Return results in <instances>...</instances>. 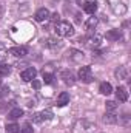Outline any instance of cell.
<instances>
[{
    "label": "cell",
    "instance_id": "4",
    "mask_svg": "<svg viewBox=\"0 0 131 133\" xmlns=\"http://www.w3.org/2000/svg\"><path fill=\"white\" fill-rule=\"evenodd\" d=\"M79 79L85 84H90L93 81V73H91V66H82L79 70Z\"/></svg>",
    "mask_w": 131,
    "mask_h": 133
},
{
    "label": "cell",
    "instance_id": "13",
    "mask_svg": "<svg viewBox=\"0 0 131 133\" xmlns=\"http://www.w3.org/2000/svg\"><path fill=\"white\" fill-rule=\"evenodd\" d=\"M105 36H106L108 40H113V42H114V40H119V39L122 37V31H120V30H110Z\"/></svg>",
    "mask_w": 131,
    "mask_h": 133
},
{
    "label": "cell",
    "instance_id": "11",
    "mask_svg": "<svg viewBox=\"0 0 131 133\" xmlns=\"http://www.w3.org/2000/svg\"><path fill=\"white\" fill-rule=\"evenodd\" d=\"M57 107H65L66 104H69V95L66 91H62L59 96H57Z\"/></svg>",
    "mask_w": 131,
    "mask_h": 133
},
{
    "label": "cell",
    "instance_id": "2",
    "mask_svg": "<svg viewBox=\"0 0 131 133\" xmlns=\"http://www.w3.org/2000/svg\"><path fill=\"white\" fill-rule=\"evenodd\" d=\"M56 33L60 37H71L74 34V28L69 22H59L56 23Z\"/></svg>",
    "mask_w": 131,
    "mask_h": 133
},
{
    "label": "cell",
    "instance_id": "7",
    "mask_svg": "<svg viewBox=\"0 0 131 133\" xmlns=\"http://www.w3.org/2000/svg\"><path fill=\"white\" fill-rule=\"evenodd\" d=\"M60 79L65 82L66 85H72V84L76 82V77H74V74H72L69 70H63V71L60 73Z\"/></svg>",
    "mask_w": 131,
    "mask_h": 133
},
{
    "label": "cell",
    "instance_id": "17",
    "mask_svg": "<svg viewBox=\"0 0 131 133\" xmlns=\"http://www.w3.org/2000/svg\"><path fill=\"white\" fill-rule=\"evenodd\" d=\"M53 111L51 110H43V111H40L39 113V118H40V122H43V121H51L53 119Z\"/></svg>",
    "mask_w": 131,
    "mask_h": 133
},
{
    "label": "cell",
    "instance_id": "18",
    "mask_svg": "<svg viewBox=\"0 0 131 133\" xmlns=\"http://www.w3.org/2000/svg\"><path fill=\"white\" fill-rule=\"evenodd\" d=\"M20 116H23V110H22V108H12V110L8 113V118H9V119H17V118H20Z\"/></svg>",
    "mask_w": 131,
    "mask_h": 133
},
{
    "label": "cell",
    "instance_id": "24",
    "mask_svg": "<svg viewBox=\"0 0 131 133\" xmlns=\"http://www.w3.org/2000/svg\"><path fill=\"white\" fill-rule=\"evenodd\" d=\"M53 79H54V76H53V73H48V71H43V81H45V84H53Z\"/></svg>",
    "mask_w": 131,
    "mask_h": 133
},
{
    "label": "cell",
    "instance_id": "22",
    "mask_svg": "<svg viewBox=\"0 0 131 133\" xmlns=\"http://www.w3.org/2000/svg\"><path fill=\"white\" fill-rule=\"evenodd\" d=\"M45 45H46V46H49V48H54V46H57V45H59V40H57L56 37H49V39H46Z\"/></svg>",
    "mask_w": 131,
    "mask_h": 133
},
{
    "label": "cell",
    "instance_id": "14",
    "mask_svg": "<svg viewBox=\"0 0 131 133\" xmlns=\"http://www.w3.org/2000/svg\"><path fill=\"white\" fill-rule=\"evenodd\" d=\"M99 91H100L102 95L108 96V95H111V93H113V87H111V84H110V82H102V84H100V87H99Z\"/></svg>",
    "mask_w": 131,
    "mask_h": 133
},
{
    "label": "cell",
    "instance_id": "21",
    "mask_svg": "<svg viewBox=\"0 0 131 133\" xmlns=\"http://www.w3.org/2000/svg\"><path fill=\"white\" fill-rule=\"evenodd\" d=\"M6 132L8 133H20V127L17 124H8L6 125Z\"/></svg>",
    "mask_w": 131,
    "mask_h": 133
},
{
    "label": "cell",
    "instance_id": "19",
    "mask_svg": "<svg viewBox=\"0 0 131 133\" xmlns=\"http://www.w3.org/2000/svg\"><path fill=\"white\" fill-rule=\"evenodd\" d=\"M116 77H117V79H127V77H128L127 68H125V66H119V68L116 70Z\"/></svg>",
    "mask_w": 131,
    "mask_h": 133
},
{
    "label": "cell",
    "instance_id": "30",
    "mask_svg": "<svg viewBox=\"0 0 131 133\" xmlns=\"http://www.w3.org/2000/svg\"><path fill=\"white\" fill-rule=\"evenodd\" d=\"M2 12H3V9H2V6H0V17H2Z\"/></svg>",
    "mask_w": 131,
    "mask_h": 133
},
{
    "label": "cell",
    "instance_id": "1",
    "mask_svg": "<svg viewBox=\"0 0 131 133\" xmlns=\"http://www.w3.org/2000/svg\"><path fill=\"white\" fill-rule=\"evenodd\" d=\"M94 130H96V125L93 122H90L88 119H80L76 122L72 133H94Z\"/></svg>",
    "mask_w": 131,
    "mask_h": 133
},
{
    "label": "cell",
    "instance_id": "25",
    "mask_svg": "<svg viewBox=\"0 0 131 133\" xmlns=\"http://www.w3.org/2000/svg\"><path fill=\"white\" fill-rule=\"evenodd\" d=\"M116 108H117V104L114 101H108L106 102V111H114Z\"/></svg>",
    "mask_w": 131,
    "mask_h": 133
},
{
    "label": "cell",
    "instance_id": "29",
    "mask_svg": "<svg viewBox=\"0 0 131 133\" xmlns=\"http://www.w3.org/2000/svg\"><path fill=\"white\" fill-rule=\"evenodd\" d=\"M90 2H94V0H77V3H79L80 6H85V5L90 3Z\"/></svg>",
    "mask_w": 131,
    "mask_h": 133
},
{
    "label": "cell",
    "instance_id": "27",
    "mask_svg": "<svg viewBox=\"0 0 131 133\" xmlns=\"http://www.w3.org/2000/svg\"><path fill=\"white\" fill-rule=\"evenodd\" d=\"M49 19H51L54 23H59V22H60V14H59V12H54L53 16H49Z\"/></svg>",
    "mask_w": 131,
    "mask_h": 133
},
{
    "label": "cell",
    "instance_id": "20",
    "mask_svg": "<svg viewBox=\"0 0 131 133\" xmlns=\"http://www.w3.org/2000/svg\"><path fill=\"white\" fill-rule=\"evenodd\" d=\"M103 121H105L106 124H116V122H117V116L113 115V113H108V115H105Z\"/></svg>",
    "mask_w": 131,
    "mask_h": 133
},
{
    "label": "cell",
    "instance_id": "8",
    "mask_svg": "<svg viewBox=\"0 0 131 133\" xmlns=\"http://www.w3.org/2000/svg\"><path fill=\"white\" fill-rule=\"evenodd\" d=\"M34 19H35L37 22H45V20H48V19H49V11H48L46 8H40V9L35 12Z\"/></svg>",
    "mask_w": 131,
    "mask_h": 133
},
{
    "label": "cell",
    "instance_id": "23",
    "mask_svg": "<svg viewBox=\"0 0 131 133\" xmlns=\"http://www.w3.org/2000/svg\"><path fill=\"white\" fill-rule=\"evenodd\" d=\"M9 73H11L9 65H6V64H2V65H0V76H8Z\"/></svg>",
    "mask_w": 131,
    "mask_h": 133
},
{
    "label": "cell",
    "instance_id": "15",
    "mask_svg": "<svg viewBox=\"0 0 131 133\" xmlns=\"http://www.w3.org/2000/svg\"><path fill=\"white\" fill-rule=\"evenodd\" d=\"M68 56H69L72 61H76V62H79V61L83 59V53L79 51V50H69V51H68Z\"/></svg>",
    "mask_w": 131,
    "mask_h": 133
},
{
    "label": "cell",
    "instance_id": "5",
    "mask_svg": "<svg viewBox=\"0 0 131 133\" xmlns=\"http://www.w3.org/2000/svg\"><path fill=\"white\" fill-rule=\"evenodd\" d=\"M83 40H85V45L88 48H97V46H100V43H102V36L93 34V36H90V37H86Z\"/></svg>",
    "mask_w": 131,
    "mask_h": 133
},
{
    "label": "cell",
    "instance_id": "28",
    "mask_svg": "<svg viewBox=\"0 0 131 133\" xmlns=\"http://www.w3.org/2000/svg\"><path fill=\"white\" fill-rule=\"evenodd\" d=\"M31 82H33V87L35 88V90H39V88L42 87V84H40V81H35V79H34V81H31Z\"/></svg>",
    "mask_w": 131,
    "mask_h": 133
},
{
    "label": "cell",
    "instance_id": "26",
    "mask_svg": "<svg viewBox=\"0 0 131 133\" xmlns=\"http://www.w3.org/2000/svg\"><path fill=\"white\" fill-rule=\"evenodd\" d=\"M22 133H33V127H31V124L30 122H26L23 127H22V130H20Z\"/></svg>",
    "mask_w": 131,
    "mask_h": 133
},
{
    "label": "cell",
    "instance_id": "12",
    "mask_svg": "<svg viewBox=\"0 0 131 133\" xmlns=\"http://www.w3.org/2000/svg\"><path fill=\"white\" fill-rule=\"evenodd\" d=\"M116 96H117V99L120 101V102L128 101V91H127V88H125V87H117V90H116Z\"/></svg>",
    "mask_w": 131,
    "mask_h": 133
},
{
    "label": "cell",
    "instance_id": "6",
    "mask_svg": "<svg viewBox=\"0 0 131 133\" xmlns=\"http://www.w3.org/2000/svg\"><path fill=\"white\" fill-rule=\"evenodd\" d=\"M35 76H37L35 68H26V70H23V71L20 73V79H22L23 82H31V81L35 79Z\"/></svg>",
    "mask_w": 131,
    "mask_h": 133
},
{
    "label": "cell",
    "instance_id": "16",
    "mask_svg": "<svg viewBox=\"0 0 131 133\" xmlns=\"http://www.w3.org/2000/svg\"><path fill=\"white\" fill-rule=\"evenodd\" d=\"M83 9H85V12H88V14H94V12L97 11V2L94 0V2L86 3V5L83 6Z\"/></svg>",
    "mask_w": 131,
    "mask_h": 133
},
{
    "label": "cell",
    "instance_id": "10",
    "mask_svg": "<svg viewBox=\"0 0 131 133\" xmlns=\"http://www.w3.org/2000/svg\"><path fill=\"white\" fill-rule=\"evenodd\" d=\"M97 23H99V20H97V17H88V20L85 22V30L88 31V33H93L94 30H96V26H97Z\"/></svg>",
    "mask_w": 131,
    "mask_h": 133
},
{
    "label": "cell",
    "instance_id": "3",
    "mask_svg": "<svg viewBox=\"0 0 131 133\" xmlns=\"http://www.w3.org/2000/svg\"><path fill=\"white\" fill-rule=\"evenodd\" d=\"M108 3H110L113 12L117 14V16H123L128 11V6H127V3L123 0H108Z\"/></svg>",
    "mask_w": 131,
    "mask_h": 133
},
{
    "label": "cell",
    "instance_id": "9",
    "mask_svg": "<svg viewBox=\"0 0 131 133\" xmlns=\"http://www.w3.org/2000/svg\"><path fill=\"white\" fill-rule=\"evenodd\" d=\"M9 53H11L12 56H16V57H25V56L28 54V50H26L25 46H12V48L9 50Z\"/></svg>",
    "mask_w": 131,
    "mask_h": 133
}]
</instances>
